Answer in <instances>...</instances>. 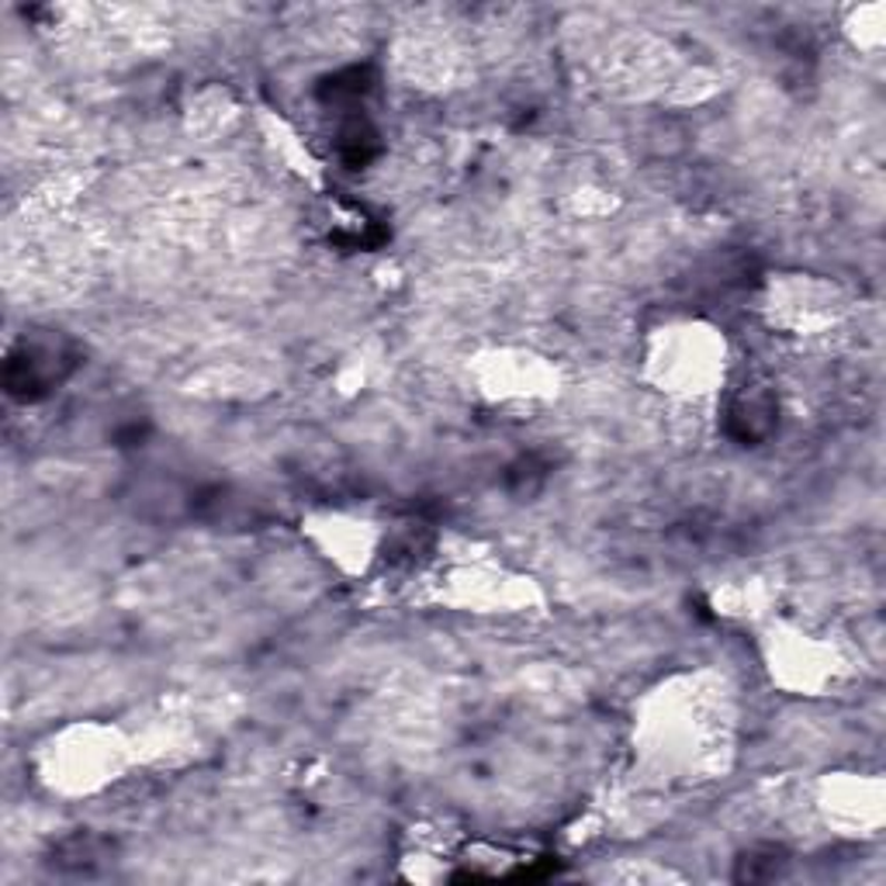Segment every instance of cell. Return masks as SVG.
I'll return each mask as SVG.
<instances>
[{"instance_id":"1","label":"cell","mask_w":886,"mask_h":886,"mask_svg":"<svg viewBox=\"0 0 886 886\" xmlns=\"http://www.w3.org/2000/svg\"><path fill=\"white\" fill-rule=\"evenodd\" d=\"M73 367V354L59 339H21L8 354L4 388L18 402L46 398Z\"/></svg>"},{"instance_id":"2","label":"cell","mask_w":886,"mask_h":886,"mask_svg":"<svg viewBox=\"0 0 886 886\" xmlns=\"http://www.w3.org/2000/svg\"><path fill=\"white\" fill-rule=\"evenodd\" d=\"M776 430V398L762 388H751L727 408V433L738 443H762Z\"/></svg>"},{"instance_id":"3","label":"cell","mask_w":886,"mask_h":886,"mask_svg":"<svg viewBox=\"0 0 886 886\" xmlns=\"http://www.w3.org/2000/svg\"><path fill=\"white\" fill-rule=\"evenodd\" d=\"M336 149L343 156V164L357 170L364 164H371L382 142H377V129L367 121V118H346L339 125V136H336Z\"/></svg>"},{"instance_id":"4","label":"cell","mask_w":886,"mask_h":886,"mask_svg":"<svg viewBox=\"0 0 886 886\" xmlns=\"http://www.w3.org/2000/svg\"><path fill=\"white\" fill-rule=\"evenodd\" d=\"M371 87H374V73L367 67H351V70L333 73L319 87V98L326 105H357Z\"/></svg>"},{"instance_id":"5","label":"cell","mask_w":886,"mask_h":886,"mask_svg":"<svg viewBox=\"0 0 886 886\" xmlns=\"http://www.w3.org/2000/svg\"><path fill=\"white\" fill-rule=\"evenodd\" d=\"M782 869H786V851L766 845V848H751V851H745V856L738 859V873H735V879H741V883H766V879L782 876Z\"/></svg>"},{"instance_id":"6","label":"cell","mask_w":886,"mask_h":886,"mask_svg":"<svg viewBox=\"0 0 886 886\" xmlns=\"http://www.w3.org/2000/svg\"><path fill=\"white\" fill-rule=\"evenodd\" d=\"M93 838H70L67 845H59V859H52L59 869H73V873H90L101 859H93Z\"/></svg>"},{"instance_id":"7","label":"cell","mask_w":886,"mask_h":886,"mask_svg":"<svg viewBox=\"0 0 886 886\" xmlns=\"http://www.w3.org/2000/svg\"><path fill=\"white\" fill-rule=\"evenodd\" d=\"M510 482H513L520 492H533L536 485L544 482V467L536 464V461H530V457H526V461H520V464H513V467H510Z\"/></svg>"}]
</instances>
